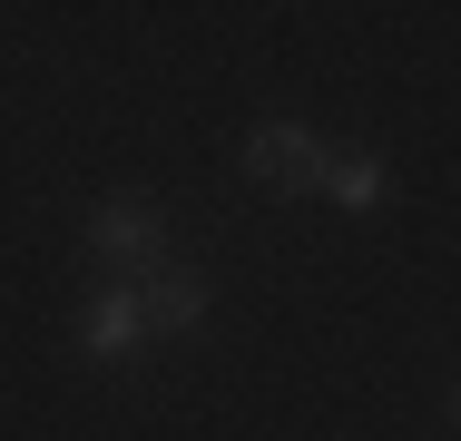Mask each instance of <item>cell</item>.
<instances>
[{"label": "cell", "instance_id": "cell-1", "mask_svg": "<svg viewBox=\"0 0 461 441\" xmlns=\"http://www.w3.org/2000/svg\"><path fill=\"white\" fill-rule=\"evenodd\" d=\"M89 256L118 265V274L167 265V206H158V196H98L89 206Z\"/></svg>", "mask_w": 461, "mask_h": 441}, {"label": "cell", "instance_id": "cell-2", "mask_svg": "<svg viewBox=\"0 0 461 441\" xmlns=\"http://www.w3.org/2000/svg\"><path fill=\"white\" fill-rule=\"evenodd\" d=\"M324 138L314 128H294V118H266V128H246V176L256 186H276V196H314L324 186Z\"/></svg>", "mask_w": 461, "mask_h": 441}, {"label": "cell", "instance_id": "cell-3", "mask_svg": "<svg viewBox=\"0 0 461 441\" xmlns=\"http://www.w3.org/2000/svg\"><path fill=\"white\" fill-rule=\"evenodd\" d=\"M138 344H148V314H138V284H98L89 304H79V353H89V363H128Z\"/></svg>", "mask_w": 461, "mask_h": 441}, {"label": "cell", "instance_id": "cell-4", "mask_svg": "<svg viewBox=\"0 0 461 441\" xmlns=\"http://www.w3.org/2000/svg\"><path fill=\"white\" fill-rule=\"evenodd\" d=\"M138 314H148V334H186L206 314V274L196 265H148L138 274Z\"/></svg>", "mask_w": 461, "mask_h": 441}, {"label": "cell", "instance_id": "cell-5", "mask_svg": "<svg viewBox=\"0 0 461 441\" xmlns=\"http://www.w3.org/2000/svg\"><path fill=\"white\" fill-rule=\"evenodd\" d=\"M324 196L364 216V206H383V196H393V176H383V158H364V148H334V158H324Z\"/></svg>", "mask_w": 461, "mask_h": 441}, {"label": "cell", "instance_id": "cell-6", "mask_svg": "<svg viewBox=\"0 0 461 441\" xmlns=\"http://www.w3.org/2000/svg\"><path fill=\"white\" fill-rule=\"evenodd\" d=\"M452 412H461V382H452Z\"/></svg>", "mask_w": 461, "mask_h": 441}]
</instances>
